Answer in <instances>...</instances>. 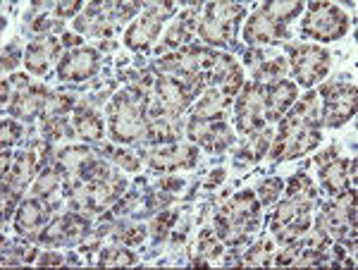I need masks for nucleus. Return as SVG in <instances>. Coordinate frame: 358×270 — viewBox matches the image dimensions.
I'll list each match as a JSON object with an SVG mask.
<instances>
[{"mask_svg": "<svg viewBox=\"0 0 358 270\" xmlns=\"http://www.w3.org/2000/svg\"><path fill=\"white\" fill-rule=\"evenodd\" d=\"M213 229L224 246L239 249L261 229V201L253 189L224 197L213 213Z\"/></svg>", "mask_w": 358, "mask_h": 270, "instance_id": "f257e3e1", "label": "nucleus"}, {"mask_svg": "<svg viewBox=\"0 0 358 270\" xmlns=\"http://www.w3.org/2000/svg\"><path fill=\"white\" fill-rule=\"evenodd\" d=\"M148 106H151V94L141 91L138 86L127 84L124 89L113 94L106 108L110 139L120 146L141 141L148 125Z\"/></svg>", "mask_w": 358, "mask_h": 270, "instance_id": "f03ea898", "label": "nucleus"}, {"mask_svg": "<svg viewBox=\"0 0 358 270\" xmlns=\"http://www.w3.org/2000/svg\"><path fill=\"white\" fill-rule=\"evenodd\" d=\"M215 57H217V50L192 43L179 50H172V53L160 55L158 60H153V72L170 74V77L187 84L189 89L199 96L201 91L206 89L208 72H210Z\"/></svg>", "mask_w": 358, "mask_h": 270, "instance_id": "7ed1b4c3", "label": "nucleus"}, {"mask_svg": "<svg viewBox=\"0 0 358 270\" xmlns=\"http://www.w3.org/2000/svg\"><path fill=\"white\" fill-rule=\"evenodd\" d=\"M315 227L330 234L332 242L344 244L346 249L354 254L356 251V189H346V192L330 197L320 208V213L313 220Z\"/></svg>", "mask_w": 358, "mask_h": 270, "instance_id": "20e7f679", "label": "nucleus"}, {"mask_svg": "<svg viewBox=\"0 0 358 270\" xmlns=\"http://www.w3.org/2000/svg\"><path fill=\"white\" fill-rule=\"evenodd\" d=\"M246 17V8L241 3H206L199 15V29L196 34L201 41L213 48L236 43L239 22Z\"/></svg>", "mask_w": 358, "mask_h": 270, "instance_id": "39448f33", "label": "nucleus"}, {"mask_svg": "<svg viewBox=\"0 0 358 270\" xmlns=\"http://www.w3.org/2000/svg\"><path fill=\"white\" fill-rule=\"evenodd\" d=\"M313 208L310 201H299L285 197V201L275 206V213L270 218V232L280 246H289L303 237L313 227Z\"/></svg>", "mask_w": 358, "mask_h": 270, "instance_id": "423d86ee", "label": "nucleus"}, {"mask_svg": "<svg viewBox=\"0 0 358 270\" xmlns=\"http://www.w3.org/2000/svg\"><path fill=\"white\" fill-rule=\"evenodd\" d=\"M322 111L320 125L327 129H339L356 115V82L349 74L332 79L320 86Z\"/></svg>", "mask_w": 358, "mask_h": 270, "instance_id": "0eeeda50", "label": "nucleus"}, {"mask_svg": "<svg viewBox=\"0 0 358 270\" xmlns=\"http://www.w3.org/2000/svg\"><path fill=\"white\" fill-rule=\"evenodd\" d=\"M308 15L301 22V36L310 41L330 43L339 41L349 34L351 20L342 8L332 3H308L306 5Z\"/></svg>", "mask_w": 358, "mask_h": 270, "instance_id": "6e6552de", "label": "nucleus"}, {"mask_svg": "<svg viewBox=\"0 0 358 270\" xmlns=\"http://www.w3.org/2000/svg\"><path fill=\"white\" fill-rule=\"evenodd\" d=\"M287 53H289V67L296 79V86L310 89L313 84L322 82L332 70V55L317 43L294 41L287 43Z\"/></svg>", "mask_w": 358, "mask_h": 270, "instance_id": "1a4fd4ad", "label": "nucleus"}, {"mask_svg": "<svg viewBox=\"0 0 358 270\" xmlns=\"http://www.w3.org/2000/svg\"><path fill=\"white\" fill-rule=\"evenodd\" d=\"M175 13L172 3H148L143 10L134 17L124 31V45L134 53H148L151 45L158 41L160 31L165 27V20Z\"/></svg>", "mask_w": 358, "mask_h": 270, "instance_id": "9d476101", "label": "nucleus"}, {"mask_svg": "<svg viewBox=\"0 0 358 270\" xmlns=\"http://www.w3.org/2000/svg\"><path fill=\"white\" fill-rule=\"evenodd\" d=\"M89 232H91L89 218H84V213L72 211V213L50 218L31 242L45 244V246H72V244L84 242V239L89 237Z\"/></svg>", "mask_w": 358, "mask_h": 270, "instance_id": "9b49d317", "label": "nucleus"}, {"mask_svg": "<svg viewBox=\"0 0 358 270\" xmlns=\"http://www.w3.org/2000/svg\"><path fill=\"white\" fill-rule=\"evenodd\" d=\"M263 115V86L258 82H248L241 86L234 101V127L241 136H253L265 129Z\"/></svg>", "mask_w": 358, "mask_h": 270, "instance_id": "f8f14e48", "label": "nucleus"}, {"mask_svg": "<svg viewBox=\"0 0 358 270\" xmlns=\"http://www.w3.org/2000/svg\"><path fill=\"white\" fill-rule=\"evenodd\" d=\"M322 141L320 129L315 127H277L275 141L270 143L268 156L273 160H294L308 156Z\"/></svg>", "mask_w": 358, "mask_h": 270, "instance_id": "ddd939ff", "label": "nucleus"}, {"mask_svg": "<svg viewBox=\"0 0 358 270\" xmlns=\"http://www.w3.org/2000/svg\"><path fill=\"white\" fill-rule=\"evenodd\" d=\"M146 156V165L153 172L167 175V172H177V170H187L194 168L199 163V146L196 143H167V146H155Z\"/></svg>", "mask_w": 358, "mask_h": 270, "instance_id": "4468645a", "label": "nucleus"}, {"mask_svg": "<svg viewBox=\"0 0 358 270\" xmlns=\"http://www.w3.org/2000/svg\"><path fill=\"white\" fill-rule=\"evenodd\" d=\"M101 70V53L91 45L65 50L57 62V79L60 82H89Z\"/></svg>", "mask_w": 358, "mask_h": 270, "instance_id": "2eb2a0df", "label": "nucleus"}, {"mask_svg": "<svg viewBox=\"0 0 358 270\" xmlns=\"http://www.w3.org/2000/svg\"><path fill=\"white\" fill-rule=\"evenodd\" d=\"M289 31H287V24L282 20L270 13L265 8V3L261 8H256L248 17V22L244 24V41L248 45H261V43H282L287 41Z\"/></svg>", "mask_w": 358, "mask_h": 270, "instance_id": "dca6fc26", "label": "nucleus"}, {"mask_svg": "<svg viewBox=\"0 0 358 270\" xmlns=\"http://www.w3.org/2000/svg\"><path fill=\"white\" fill-rule=\"evenodd\" d=\"M201 8H203V5H189V8H184L182 13L175 17V22L167 27L163 41L155 45V55L160 57L165 53H172V50L184 48V45H192L194 36H196V29H199Z\"/></svg>", "mask_w": 358, "mask_h": 270, "instance_id": "f3484780", "label": "nucleus"}, {"mask_svg": "<svg viewBox=\"0 0 358 270\" xmlns=\"http://www.w3.org/2000/svg\"><path fill=\"white\" fill-rule=\"evenodd\" d=\"M187 136L192 143L203 146L208 153L224 151V148H227L234 139L224 120H199V118H189Z\"/></svg>", "mask_w": 358, "mask_h": 270, "instance_id": "a211bd4d", "label": "nucleus"}, {"mask_svg": "<svg viewBox=\"0 0 358 270\" xmlns=\"http://www.w3.org/2000/svg\"><path fill=\"white\" fill-rule=\"evenodd\" d=\"M263 86V115L265 122H280L299 99V86L292 79H277Z\"/></svg>", "mask_w": 358, "mask_h": 270, "instance_id": "6ab92c4d", "label": "nucleus"}, {"mask_svg": "<svg viewBox=\"0 0 358 270\" xmlns=\"http://www.w3.org/2000/svg\"><path fill=\"white\" fill-rule=\"evenodd\" d=\"M50 91L45 89V84H29L24 89L15 91L13 101L8 103V113L10 118H17L22 122H31V120L41 118L45 106H48Z\"/></svg>", "mask_w": 358, "mask_h": 270, "instance_id": "aec40b11", "label": "nucleus"}, {"mask_svg": "<svg viewBox=\"0 0 358 270\" xmlns=\"http://www.w3.org/2000/svg\"><path fill=\"white\" fill-rule=\"evenodd\" d=\"M50 213H53V206L45 199H36V197L22 199L15 211V232L22 234V237L34 239L43 229L45 222L50 220Z\"/></svg>", "mask_w": 358, "mask_h": 270, "instance_id": "412c9836", "label": "nucleus"}, {"mask_svg": "<svg viewBox=\"0 0 358 270\" xmlns=\"http://www.w3.org/2000/svg\"><path fill=\"white\" fill-rule=\"evenodd\" d=\"M62 41L55 36H50V34H45V36H36L34 41L27 43L24 48V67L27 72L36 74V77H43V74H48L50 65L53 62H60L57 57L62 53Z\"/></svg>", "mask_w": 358, "mask_h": 270, "instance_id": "4be33fe9", "label": "nucleus"}, {"mask_svg": "<svg viewBox=\"0 0 358 270\" xmlns=\"http://www.w3.org/2000/svg\"><path fill=\"white\" fill-rule=\"evenodd\" d=\"M208 84L220 89V94H224L227 99H232V96L241 91V86L246 84L244 70H241V65L229 53H217L210 72H208Z\"/></svg>", "mask_w": 358, "mask_h": 270, "instance_id": "5701e85b", "label": "nucleus"}, {"mask_svg": "<svg viewBox=\"0 0 358 270\" xmlns=\"http://www.w3.org/2000/svg\"><path fill=\"white\" fill-rule=\"evenodd\" d=\"M356 158H334L330 163L320 165V187L325 189V194L337 197V194L346 192L354 187L356 180Z\"/></svg>", "mask_w": 358, "mask_h": 270, "instance_id": "b1692460", "label": "nucleus"}, {"mask_svg": "<svg viewBox=\"0 0 358 270\" xmlns=\"http://www.w3.org/2000/svg\"><path fill=\"white\" fill-rule=\"evenodd\" d=\"M38 175V158L34 151H22L13 156V163H10L8 172H3V187H8L10 192L20 194L36 180Z\"/></svg>", "mask_w": 358, "mask_h": 270, "instance_id": "393cba45", "label": "nucleus"}, {"mask_svg": "<svg viewBox=\"0 0 358 270\" xmlns=\"http://www.w3.org/2000/svg\"><path fill=\"white\" fill-rule=\"evenodd\" d=\"M72 127H74V134H77V139L89 141V143L103 141V136H106V125H103L101 113L94 111L91 106H86V103H84V106L74 108Z\"/></svg>", "mask_w": 358, "mask_h": 270, "instance_id": "a878e982", "label": "nucleus"}, {"mask_svg": "<svg viewBox=\"0 0 358 270\" xmlns=\"http://www.w3.org/2000/svg\"><path fill=\"white\" fill-rule=\"evenodd\" d=\"M67 172L69 170L57 158L48 160V163H43V168L36 175V180L31 182V192H29V194H31V197H36V199L48 201L50 197H53L55 189H60L67 182V177H69Z\"/></svg>", "mask_w": 358, "mask_h": 270, "instance_id": "bb28decb", "label": "nucleus"}, {"mask_svg": "<svg viewBox=\"0 0 358 270\" xmlns=\"http://www.w3.org/2000/svg\"><path fill=\"white\" fill-rule=\"evenodd\" d=\"M179 136H182L179 118H148L141 141L155 148V146H167V143H177Z\"/></svg>", "mask_w": 358, "mask_h": 270, "instance_id": "cd10ccee", "label": "nucleus"}, {"mask_svg": "<svg viewBox=\"0 0 358 270\" xmlns=\"http://www.w3.org/2000/svg\"><path fill=\"white\" fill-rule=\"evenodd\" d=\"M232 99H227L224 94H220V89L215 86H208V89L201 94L199 103L194 106V111L189 118H199V120H224V113H227Z\"/></svg>", "mask_w": 358, "mask_h": 270, "instance_id": "c85d7f7f", "label": "nucleus"}, {"mask_svg": "<svg viewBox=\"0 0 358 270\" xmlns=\"http://www.w3.org/2000/svg\"><path fill=\"white\" fill-rule=\"evenodd\" d=\"M270 143H273V132L270 129H263L253 136H246V141L234 151V165L246 168V165L258 163V160L270 151Z\"/></svg>", "mask_w": 358, "mask_h": 270, "instance_id": "c756f323", "label": "nucleus"}, {"mask_svg": "<svg viewBox=\"0 0 358 270\" xmlns=\"http://www.w3.org/2000/svg\"><path fill=\"white\" fill-rule=\"evenodd\" d=\"M110 237L115 239L117 244H127V246H138L143 239L148 237V227L138 220H122V222H115L113 225V232Z\"/></svg>", "mask_w": 358, "mask_h": 270, "instance_id": "7c9ffc66", "label": "nucleus"}, {"mask_svg": "<svg viewBox=\"0 0 358 270\" xmlns=\"http://www.w3.org/2000/svg\"><path fill=\"white\" fill-rule=\"evenodd\" d=\"M287 189L282 194L289 199H299V201H310V204H317V187L313 185V177L306 175V172H296L287 180Z\"/></svg>", "mask_w": 358, "mask_h": 270, "instance_id": "2f4dec72", "label": "nucleus"}, {"mask_svg": "<svg viewBox=\"0 0 358 270\" xmlns=\"http://www.w3.org/2000/svg\"><path fill=\"white\" fill-rule=\"evenodd\" d=\"M101 156H106L108 160H113L115 165H120L127 172H136L141 168V153H134L129 148H122L120 143H106V146L98 148Z\"/></svg>", "mask_w": 358, "mask_h": 270, "instance_id": "473e14b6", "label": "nucleus"}, {"mask_svg": "<svg viewBox=\"0 0 358 270\" xmlns=\"http://www.w3.org/2000/svg\"><path fill=\"white\" fill-rule=\"evenodd\" d=\"M196 254H199L201 258H206V261L215 263V261H220V258L227 254V251H224V244H222V239L215 234V229H213V227H203L199 232Z\"/></svg>", "mask_w": 358, "mask_h": 270, "instance_id": "72a5a7b5", "label": "nucleus"}, {"mask_svg": "<svg viewBox=\"0 0 358 270\" xmlns=\"http://www.w3.org/2000/svg\"><path fill=\"white\" fill-rule=\"evenodd\" d=\"M136 263H138L136 254L127 249V244L108 246V249H101V254H98V266H103V268L136 266Z\"/></svg>", "mask_w": 358, "mask_h": 270, "instance_id": "f704fd0d", "label": "nucleus"}, {"mask_svg": "<svg viewBox=\"0 0 358 270\" xmlns=\"http://www.w3.org/2000/svg\"><path fill=\"white\" fill-rule=\"evenodd\" d=\"M287 70H289V62L287 57H273V60H263L261 65L253 70V82L258 84H270L277 82V79H285Z\"/></svg>", "mask_w": 358, "mask_h": 270, "instance_id": "c9c22d12", "label": "nucleus"}, {"mask_svg": "<svg viewBox=\"0 0 358 270\" xmlns=\"http://www.w3.org/2000/svg\"><path fill=\"white\" fill-rule=\"evenodd\" d=\"M177 220H179L177 211H158L151 220V227H148V234H151L153 242L163 244L165 239L170 237V232H172V227L177 225Z\"/></svg>", "mask_w": 358, "mask_h": 270, "instance_id": "e433bc0d", "label": "nucleus"}, {"mask_svg": "<svg viewBox=\"0 0 358 270\" xmlns=\"http://www.w3.org/2000/svg\"><path fill=\"white\" fill-rule=\"evenodd\" d=\"M41 134L48 141H60V139H72V136H77L67 115H62V118H41Z\"/></svg>", "mask_w": 358, "mask_h": 270, "instance_id": "4c0bfd02", "label": "nucleus"}, {"mask_svg": "<svg viewBox=\"0 0 358 270\" xmlns=\"http://www.w3.org/2000/svg\"><path fill=\"white\" fill-rule=\"evenodd\" d=\"M273 256H275V244L270 239H261L256 242L248 251H244V266H273Z\"/></svg>", "mask_w": 358, "mask_h": 270, "instance_id": "58836bf2", "label": "nucleus"}, {"mask_svg": "<svg viewBox=\"0 0 358 270\" xmlns=\"http://www.w3.org/2000/svg\"><path fill=\"white\" fill-rule=\"evenodd\" d=\"M282 189H285V180L280 177H268L263 180L256 189V197L261 201V206H275L277 199L282 197Z\"/></svg>", "mask_w": 358, "mask_h": 270, "instance_id": "ea45409f", "label": "nucleus"}, {"mask_svg": "<svg viewBox=\"0 0 358 270\" xmlns=\"http://www.w3.org/2000/svg\"><path fill=\"white\" fill-rule=\"evenodd\" d=\"M265 8L273 13L277 20H282L285 24H289L292 20H296L303 13V3H265Z\"/></svg>", "mask_w": 358, "mask_h": 270, "instance_id": "a19ab883", "label": "nucleus"}, {"mask_svg": "<svg viewBox=\"0 0 358 270\" xmlns=\"http://www.w3.org/2000/svg\"><path fill=\"white\" fill-rule=\"evenodd\" d=\"M0 129H3V148L15 146V143L22 139V127L15 122L13 118H3V122H0Z\"/></svg>", "mask_w": 358, "mask_h": 270, "instance_id": "79ce46f5", "label": "nucleus"}, {"mask_svg": "<svg viewBox=\"0 0 358 270\" xmlns=\"http://www.w3.org/2000/svg\"><path fill=\"white\" fill-rule=\"evenodd\" d=\"M20 62H24V50H20L17 48V43L13 45H8V48L3 50V72L8 74V72H13Z\"/></svg>", "mask_w": 358, "mask_h": 270, "instance_id": "37998d69", "label": "nucleus"}, {"mask_svg": "<svg viewBox=\"0 0 358 270\" xmlns=\"http://www.w3.org/2000/svg\"><path fill=\"white\" fill-rule=\"evenodd\" d=\"M184 187V180H179V177H160L158 182V194H163V197H175V194L182 192Z\"/></svg>", "mask_w": 358, "mask_h": 270, "instance_id": "c03bdc74", "label": "nucleus"}, {"mask_svg": "<svg viewBox=\"0 0 358 270\" xmlns=\"http://www.w3.org/2000/svg\"><path fill=\"white\" fill-rule=\"evenodd\" d=\"M82 13V3L79 0H69V3H57L53 8V15L57 20H69V17H77Z\"/></svg>", "mask_w": 358, "mask_h": 270, "instance_id": "a18cd8bd", "label": "nucleus"}, {"mask_svg": "<svg viewBox=\"0 0 358 270\" xmlns=\"http://www.w3.org/2000/svg\"><path fill=\"white\" fill-rule=\"evenodd\" d=\"M36 263L38 266H65V263H69V258L55 254V251H43V254H38Z\"/></svg>", "mask_w": 358, "mask_h": 270, "instance_id": "49530a36", "label": "nucleus"}, {"mask_svg": "<svg viewBox=\"0 0 358 270\" xmlns=\"http://www.w3.org/2000/svg\"><path fill=\"white\" fill-rule=\"evenodd\" d=\"M337 158V148H327L325 153H320V156L315 158V163L317 165H325V163H330V160Z\"/></svg>", "mask_w": 358, "mask_h": 270, "instance_id": "de8ad7c7", "label": "nucleus"}, {"mask_svg": "<svg viewBox=\"0 0 358 270\" xmlns=\"http://www.w3.org/2000/svg\"><path fill=\"white\" fill-rule=\"evenodd\" d=\"M222 180H224V170H215V172H213V177H210V180L206 182V189H213L215 185H220Z\"/></svg>", "mask_w": 358, "mask_h": 270, "instance_id": "09e8293b", "label": "nucleus"}]
</instances>
